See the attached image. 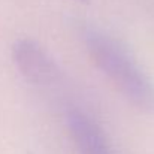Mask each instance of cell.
<instances>
[{"mask_svg":"<svg viewBox=\"0 0 154 154\" xmlns=\"http://www.w3.org/2000/svg\"><path fill=\"white\" fill-rule=\"evenodd\" d=\"M67 129L79 154H117L100 126L79 109H70L66 115Z\"/></svg>","mask_w":154,"mask_h":154,"instance_id":"cell-3","label":"cell"},{"mask_svg":"<svg viewBox=\"0 0 154 154\" xmlns=\"http://www.w3.org/2000/svg\"><path fill=\"white\" fill-rule=\"evenodd\" d=\"M82 38L94 63L118 90L138 108L154 112V82L133 55L99 29L85 27Z\"/></svg>","mask_w":154,"mask_h":154,"instance_id":"cell-1","label":"cell"},{"mask_svg":"<svg viewBox=\"0 0 154 154\" xmlns=\"http://www.w3.org/2000/svg\"><path fill=\"white\" fill-rule=\"evenodd\" d=\"M81 2H85V0H81Z\"/></svg>","mask_w":154,"mask_h":154,"instance_id":"cell-4","label":"cell"},{"mask_svg":"<svg viewBox=\"0 0 154 154\" xmlns=\"http://www.w3.org/2000/svg\"><path fill=\"white\" fill-rule=\"evenodd\" d=\"M12 57L18 66V70L32 84L45 88L58 84V67L38 42L30 39L17 41L12 48Z\"/></svg>","mask_w":154,"mask_h":154,"instance_id":"cell-2","label":"cell"}]
</instances>
